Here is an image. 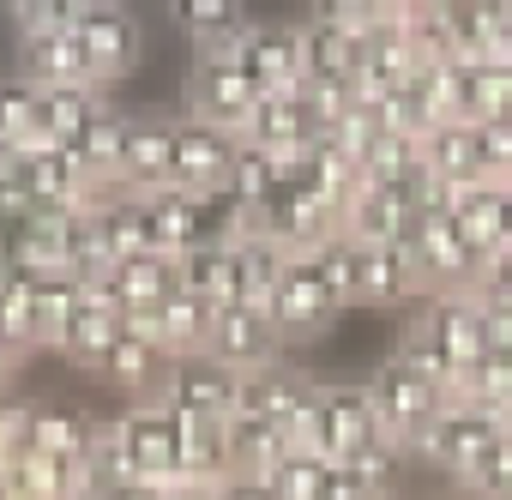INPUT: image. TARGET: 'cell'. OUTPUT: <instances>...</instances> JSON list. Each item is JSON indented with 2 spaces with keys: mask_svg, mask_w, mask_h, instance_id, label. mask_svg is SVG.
Returning <instances> with one entry per match:
<instances>
[{
  "mask_svg": "<svg viewBox=\"0 0 512 500\" xmlns=\"http://www.w3.org/2000/svg\"><path fill=\"white\" fill-rule=\"evenodd\" d=\"M398 356L410 368H422L428 380H440L446 392H458V380L488 356V314L470 290H446V296H422L410 308V326L398 338Z\"/></svg>",
  "mask_w": 512,
  "mask_h": 500,
  "instance_id": "obj_1",
  "label": "cell"
},
{
  "mask_svg": "<svg viewBox=\"0 0 512 500\" xmlns=\"http://www.w3.org/2000/svg\"><path fill=\"white\" fill-rule=\"evenodd\" d=\"M362 386H368V404H374L380 428H386L398 446H416V434H422V428L446 410V398H452L440 380H428L422 368H410L398 350H392V356H380V362L368 368V380H362Z\"/></svg>",
  "mask_w": 512,
  "mask_h": 500,
  "instance_id": "obj_2",
  "label": "cell"
},
{
  "mask_svg": "<svg viewBox=\"0 0 512 500\" xmlns=\"http://www.w3.org/2000/svg\"><path fill=\"white\" fill-rule=\"evenodd\" d=\"M500 440V416L494 410H482V404H464V398H446V410L416 434V464H428V470H440L446 482H458L488 446Z\"/></svg>",
  "mask_w": 512,
  "mask_h": 500,
  "instance_id": "obj_3",
  "label": "cell"
},
{
  "mask_svg": "<svg viewBox=\"0 0 512 500\" xmlns=\"http://www.w3.org/2000/svg\"><path fill=\"white\" fill-rule=\"evenodd\" d=\"M404 247H410V260H416L422 296H446V290H470V284H476L482 254L458 235V223H452L446 211H416Z\"/></svg>",
  "mask_w": 512,
  "mask_h": 500,
  "instance_id": "obj_4",
  "label": "cell"
},
{
  "mask_svg": "<svg viewBox=\"0 0 512 500\" xmlns=\"http://www.w3.org/2000/svg\"><path fill=\"white\" fill-rule=\"evenodd\" d=\"M235 398H241V374L223 368L217 356H169V374H163V392L157 404L175 410V416H193V422H229L235 416Z\"/></svg>",
  "mask_w": 512,
  "mask_h": 500,
  "instance_id": "obj_5",
  "label": "cell"
},
{
  "mask_svg": "<svg viewBox=\"0 0 512 500\" xmlns=\"http://www.w3.org/2000/svg\"><path fill=\"white\" fill-rule=\"evenodd\" d=\"M266 314H272V326H278V338H284V350H290V344L320 338V332H326L344 308H338V296L326 290L320 266H314L308 254H296V260L284 266V278H278V290H272Z\"/></svg>",
  "mask_w": 512,
  "mask_h": 500,
  "instance_id": "obj_6",
  "label": "cell"
},
{
  "mask_svg": "<svg viewBox=\"0 0 512 500\" xmlns=\"http://www.w3.org/2000/svg\"><path fill=\"white\" fill-rule=\"evenodd\" d=\"M73 37L85 43V55H91V67H97L103 91H115V85L139 67V55H145V31H139V19H133L127 0H103V7H85L79 25H73Z\"/></svg>",
  "mask_w": 512,
  "mask_h": 500,
  "instance_id": "obj_7",
  "label": "cell"
},
{
  "mask_svg": "<svg viewBox=\"0 0 512 500\" xmlns=\"http://www.w3.org/2000/svg\"><path fill=\"white\" fill-rule=\"evenodd\" d=\"M253 109H260V85L247 79L241 61H193V79H187V115L223 127V133H247Z\"/></svg>",
  "mask_w": 512,
  "mask_h": 500,
  "instance_id": "obj_8",
  "label": "cell"
},
{
  "mask_svg": "<svg viewBox=\"0 0 512 500\" xmlns=\"http://www.w3.org/2000/svg\"><path fill=\"white\" fill-rule=\"evenodd\" d=\"M205 356H217V362L235 368V374H253V368L284 362V338H278V326H272L266 308H253V302H223L217 320H211Z\"/></svg>",
  "mask_w": 512,
  "mask_h": 500,
  "instance_id": "obj_9",
  "label": "cell"
},
{
  "mask_svg": "<svg viewBox=\"0 0 512 500\" xmlns=\"http://www.w3.org/2000/svg\"><path fill=\"white\" fill-rule=\"evenodd\" d=\"M380 428L374 404H368V386L362 380H320V452L326 464H350Z\"/></svg>",
  "mask_w": 512,
  "mask_h": 500,
  "instance_id": "obj_10",
  "label": "cell"
},
{
  "mask_svg": "<svg viewBox=\"0 0 512 500\" xmlns=\"http://www.w3.org/2000/svg\"><path fill=\"white\" fill-rule=\"evenodd\" d=\"M19 79L37 91H103V79H97V67L73 31L19 37Z\"/></svg>",
  "mask_w": 512,
  "mask_h": 500,
  "instance_id": "obj_11",
  "label": "cell"
},
{
  "mask_svg": "<svg viewBox=\"0 0 512 500\" xmlns=\"http://www.w3.org/2000/svg\"><path fill=\"white\" fill-rule=\"evenodd\" d=\"M127 193L151 199L163 187H175V121L163 115H127V145H121V175Z\"/></svg>",
  "mask_w": 512,
  "mask_h": 500,
  "instance_id": "obj_12",
  "label": "cell"
},
{
  "mask_svg": "<svg viewBox=\"0 0 512 500\" xmlns=\"http://www.w3.org/2000/svg\"><path fill=\"white\" fill-rule=\"evenodd\" d=\"M241 139L199 121V115H181L175 121V187L181 193H217L229 181V163H235Z\"/></svg>",
  "mask_w": 512,
  "mask_h": 500,
  "instance_id": "obj_13",
  "label": "cell"
},
{
  "mask_svg": "<svg viewBox=\"0 0 512 500\" xmlns=\"http://www.w3.org/2000/svg\"><path fill=\"white\" fill-rule=\"evenodd\" d=\"M235 61L247 67V79L260 85V97L278 91H302L308 61H302V25H253L235 49Z\"/></svg>",
  "mask_w": 512,
  "mask_h": 500,
  "instance_id": "obj_14",
  "label": "cell"
},
{
  "mask_svg": "<svg viewBox=\"0 0 512 500\" xmlns=\"http://www.w3.org/2000/svg\"><path fill=\"white\" fill-rule=\"evenodd\" d=\"M169 19L193 43V61H235L241 37L253 31L247 0H169Z\"/></svg>",
  "mask_w": 512,
  "mask_h": 500,
  "instance_id": "obj_15",
  "label": "cell"
},
{
  "mask_svg": "<svg viewBox=\"0 0 512 500\" xmlns=\"http://www.w3.org/2000/svg\"><path fill=\"white\" fill-rule=\"evenodd\" d=\"M115 434L133 452L139 476H169L175 482V452H181V416L163 404H121L115 410Z\"/></svg>",
  "mask_w": 512,
  "mask_h": 500,
  "instance_id": "obj_16",
  "label": "cell"
},
{
  "mask_svg": "<svg viewBox=\"0 0 512 500\" xmlns=\"http://www.w3.org/2000/svg\"><path fill=\"white\" fill-rule=\"evenodd\" d=\"M241 139L272 151V157H290V151L320 145V115H314V103L302 91H278V97H260V109H253Z\"/></svg>",
  "mask_w": 512,
  "mask_h": 500,
  "instance_id": "obj_17",
  "label": "cell"
},
{
  "mask_svg": "<svg viewBox=\"0 0 512 500\" xmlns=\"http://www.w3.org/2000/svg\"><path fill=\"white\" fill-rule=\"evenodd\" d=\"M163 374H169V350L151 344V338H139V332H127V326H121V338L109 344V356L97 362V380H109L127 404H157Z\"/></svg>",
  "mask_w": 512,
  "mask_h": 500,
  "instance_id": "obj_18",
  "label": "cell"
},
{
  "mask_svg": "<svg viewBox=\"0 0 512 500\" xmlns=\"http://www.w3.org/2000/svg\"><path fill=\"white\" fill-rule=\"evenodd\" d=\"M410 193L404 187H380V181H362L350 199H344V235H356L362 247H392L410 235Z\"/></svg>",
  "mask_w": 512,
  "mask_h": 500,
  "instance_id": "obj_19",
  "label": "cell"
},
{
  "mask_svg": "<svg viewBox=\"0 0 512 500\" xmlns=\"http://www.w3.org/2000/svg\"><path fill=\"white\" fill-rule=\"evenodd\" d=\"M404 79H416V49H410V31L386 13V19H374V25L362 31L356 97L368 103V97H380V91H392V85H404Z\"/></svg>",
  "mask_w": 512,
  "mask_h": 500,
  "instance_id": "obj_20",
  "label": "cell"
},
{
  "mask_svg": "<svg viewBox=\"0 0 512 500\" xmlns=\"http://www.w3.org/2000/svg\"><path fill=\"white\" fill-rule=\"evenodd\" d=\"M308 392H314V380H308V374H296L290 362L253 368V374H241V398H235V416H260V422L284 428V422H290V416L308 404Z\"/></svg>",
  "mask_w": 512,
  "mask_h": 500,
  "instance_id": "obj_21",
  "label": "cell"
},
{
  "mask_svg": "<svg viewBox=\"0 0 512 500\" xmlns=\"http://www.w3.org/2000/svg\"><path fill=\"white\" fill-rule=\"evenodd\" d=\"M422 302V278H416V260L410 247L392 241V247H368L362 260V308H380V314H404Z\"/></svg>",
  "mask_w": 512,
  "mask_h": 500,
  "instance_id": "obj_22",
  "label": "cell"
},
{
  "mask_svg": "<svg viewBox=\"0 0 512 500\" xmlns=\"http://www.w3.org/2000/svg\"><path fill=\"white\" fill-rule=\"evenodd\" d=\"M181 266V290L187 296H205V302H247L241 290V254H235V241H199L187 247V254H175Z\"/></svg>",
  "mask_w": 512,
  "mask_h": 500,
  "instance_id": "obj_23",
  "label": "cell"
},
{
  "mask_svg": "<svg viewBox=\"0 0 512 500\" xmlns=\"http://www.w3.org/2000/svg\"><path fill=\"white\" fill-rule=\"evenodd\" d=\"M91 434H97V416H85V410H73V404L31 398V410H25V452L85 458V452H91Z\"/></svg>",
  "mask_w": 512,
  "mask_h": 500,
  "instance_id": "obj_24",
  "label": "cell"
},
{
  "mask_svg": "<svg viewBox=\"0 0 512 500\" xmlns=\"http://www.w3.org/2000/svg\"><path fill=\"white\" fill-rule=\"evenodd\" d=\"M452 223H458V235L476 247L482 260L500 254V247H506V187H494V181L452 187Z\"/></svg>",
  "mask_w": 512,
  "mask_h": 500,
  "instance_id": "obj_25",
  "label": "cell"
},
{
  "mask_svg": "<svg viewBox=\"0 0 512 500\" xmlns=\"http://www.w3.org/2000/svg\"><path fill=\"white\" fill-rule=\"evenodd\" d=\"M302 61H308V79L356 85V73H362V31L356 25H332V19H308L302 25Z\"/></svg>",
  "mask_w": 512,
  "mask_h": 500,
  "instance_id": "obj_26",
  "label": "cell"
},
{
  "mask_svg": "<svg viewBox=\"0 0 512 500\" xmlns=\"http://www.w3.org/2000/svg\"><path fill=\"white\" fill-rule=\"evenodd\" d=\"M223 452H229L235 476H272L290 446H284V428H272L260 416H229L223 422Z\"/></svg>",
  "mask_w": 512,
  "mask_h": 500,
  "instance_id": "obj_27",
  "label": "cell"
},
{
  "mask_svg": "<svg viewBox=\"0 0 512 500\" xmlns=\"http://www.w3.org/2000/svg\"><path fill=\"white\" fill-rule=\"evenodd\" d=\"M422 157L434 169V181L446 187H464V181H488L482 175V145H476V127L470 121H446L422 139Z\"/></svg>",
  "mask_w": 512,
  "mask_h": 500,
  "instance_id": "obj_28",
  "label": "cell"
},
{
  "mask_svg": "<svg viewBox=\"0 0 512 500\" xmlns=\"http://www.w3.org/2000/svg\"><path fill=\"white\" fill-rule=\"evenodd\" d=\"M109 278H115L127 314H133V308H163L169 296H181V266H175V254H133V260H121Z\"/></svg>",
  "mask_w": 512,
  "mask_h": 500,
  "instance_id": "obj_29",
  "label": "cell"
},
{
  "mask_svg": "<svg viewBox=\"0 0 512 500\" xmlns=\"http://www.w3.org/2000/svg\"><path fill=\"white\" fill-rule=\"evenodd\" d=\"M85 290V284H79ZM121 338V314H109V308H97L91 296L79 302V314H73V326L61 332V344H55V356L61 362H73V368H85V374H97V362L109 356V344Z\"/></svg>",
  "mask_w": 512,
  "mask_h": 500,
  "instance_id": "obj_30",
  "label": "cell"
},
{
  "mask_svg": "<svg viewBox=\"0 0 512 500\" xmlns=\"http://www.w3.org/2000/svg\"><path fill=\"white\" fill-rule=\"evenodd\" d=\"M211 320H217V302H205V296H169L163 308H157V344L169 350V356H199L205 344H211Z\"/></svg>",
  "mask_w": 512,
  "mask_h": 500,
  "instance_id": "obj_31",
  "label": "cell"
},
{
  "mask_svg": "<svg viewBox=\"0 0 512 500\" xmlns=\"http://www.w3.org/2000/svg\"><path fill=\"white\" fill-rule=\"evenodd\" d=\"M278 187H284V175H278L272 151H260V145H247V139H241V151H235V163H229L223 193H229L247 217H260V211L272 205V193H278Z\"/></svg>",
  "mask_w": 512,
  "mask_h": 500,
  "instance_id": "obj_32",
  "label": "cell"
},
{
  "mask_svg": "<svg viewBox=\"0 0 512 500\" xmlns=\"http://www.w3.org/2000/svg\"><path fill=\"white\" fill-rule=\"evenodd\" d=\"M121 145H127V109H115V103H109V109H103V115H97V121H91L67 151L85 163V175H91V181H115V175H121ZM115 187H121V181H115Z\"/></svg>",
  "mask_w": 512,
  "mask_h": 500,
  "instance_id": "obj_33",
  "label": "cell"
},
{
  "mask_svg": "<svg viewBox=\"0 0 512 500\" xmlns=\"http://www.w3.org/2000/svg\"><path fill=\"white\" fill-rule=\"evenodd\" d=\"M103 109H109V91H37V127L61 145H73Z\"/></svg>",
  "mask_w": 512,
  "mask_h": 500,
  "instance_id": "obj_34",
  "label": "cell"
},
{
  "mask_svg": "<svg viewBox=\"0 0 512 500\" xmlns=\"http://www.w3.org/2000/svg\"><path fill=\"white\" fill-rule=\"evenodd\" d=\"M314 266H320V278H326V290L338 296V308H362V260H368V247L356 241V235H332V241H320L314 254H308Z\"/></svg>",
  "mask_w": 512,
  "mask_h": 500,
  "instance_id": "obj_35",
  "label": "cell"
},
{
  "mask_svg": "<svg viewBox=\"0 0 512 500\" xmlns=\"http://www.w3.org/2000/svg\"><path fill=\"white\" fill-rule=\"evenodd\" d=\"M464 109H470V127L512 121V67H500V61H464Z\"/></svg>",
  "mask_w": 512,
  "mask_h": 500,
  "instance_id": "obj_36",
  "label": "cell"
},
{
  "mask_svg": "<svg viewBox=\"0 0 512 500\" xmlns=\"http://www.w3.org/2000/svg\"><path fill=\"white\" fill-rule=\"evenodd\" d=\"M326 482H332V464L314 458V452H284L278 470H272L278 500H326Z\"/></svg>",
  "mask_w": 512,
  "mask_h": 500,
  "instance_id": "obj_37",
  "label": "cell"
},
{
  "mask_svg": "<svg viewBox=\"0 0 512 500\" xmlns=\"http://www.w3.org/2000/svg\"><path fill=\"white\" fill-rule=\"evenodd\" d=\"M452 488H464L470 500H512V440H494Z\"/></svg>",
  "mask_w": 512,
  "mask_h": 500,
  "instance_id": "obj_38",
  "label": "cell"
},
{
  "mask_svg": "<svg viewBox=\"0 0 512 500\" xmlns=\"http://www.w3.org/2000/svg\"><path fill=\"white\" fill-rule=\"evenodd\" d=\"M79 0H13V31L19 37H49V31H73L79 25Z\"/></svg>",
  "mask_w": 512,
  "mask_h": 500,
  "instance_id": "obj_39",
  "label": "cell"
},
{
  "mask_svg": "<svg viewBox=\"0 0 512 500\" xmlns=\"http://www.w3.org/2000/svg\"><path fill=\"white\" fill-rule=\"evenodd\" d=\"M31 127H37V85L7 73L0 79V145H19Z\"/></svg>",
  "mask_w": 512,
  "mask_h": 500,
  "instance_id": "obj_40",
  "label": "cell"
},
{
  "mask_svg": "<svg viewBox=\"0 0 512 500\" xmlns=\"http://www.w3.org/2000/svg\"><path fill=\"white\" fill-rule=\"evenodd\" d=\"M476 145H482V175L494 187H512V121H482Z\"/></svg>",
  "mask_w": 512,
  "mask_h": 500,
  "instance_id": "obj_41",
  "label": "cell"
},
{
  "mask_svg": "<svg viewBox=\"0 0 512 500\" xmlns=\"http://www.w3.org/2000/svg\"><path fill=\"white\" fill-rule=\"evenodd\" d=\"M470 296H476L482 308H512V247H500V254H488V260L476 266Z\"/></svg>",
  "mask_w": 512,
  "mask_h": 500,
  "instance_id": "obj_42",
  "label": "cell"
},
{
  "mask_svg": "<svg viewBox=\"0 0 512 500\" xmlns=\"http://www.w3.org/2000/svg\"><path fill=\"white\" fill-rule=\"evenodd\" d=\"M386 7H392V0H314V13H308V19H332V25H356V31H368L374 19H386Z\"/></svg>",
  "mask_w": 512,
  "mask_h": 500,
  "instance_id": "obj_43",
  "label": "cell"
},
{
  "mask_svg": "<svg viewBox=\"0 0 512 500\" xmlns=\"http://www.w3.org/2000/svg\"><path fill=\"white\" fill-rule=\"evenodd\" d=\"M326 500H386L368 476H356L350 464H332V482H326Z\"/></svg>",
  "mask_w": 512,
  "mask_h": 500,
  "instance_id": "obj_44",
  "label": "cell"
},
{
  "mask_svg": "<svg viewBox=\"0 0 512 500\" xmlns=\"http://www.w3.org/2000/svg\"><path fill=\"white\" fill-rule=\"evenodd\" d=\"M217 500H278V488H272V476H223L217 482Z\"/></svg>",
  "mask_w": 512,
  "mask_h": 500,
  "instance_id": "obj_45",
  "label": "cell"
},
{
  "mask_svg": "<svg viewBox=\"0 0 512 500\" xmlns=\"http://www.w3.org/2000/svg\"><path fill=\"white\" fill-rule=\"evenodd\" d=\"M500 440H512V404L500 410Z\"/></svg>",
  "mask_w": 512,
  "mask_h": 500,
  "instance_id": "obj_46",
  "label": "cell"
},
{
  "mask_svg": "<svg viewBox=\"0 0 512 500\" xmlns=\"http://www.w3.org/2000/svg\"><path fill=\"white\" fill-rule=\"evenodd\" d=\"M506 247H512V187H506Z\"/></svg>",
  "mask_w": 512,
  "mask_h": 500,
  "instance_id": "obj_47",
  "label": "cell"
},
{
  "mask_svg": "<svg viewBox=\"0 0 512 500\" xmlns=\"http://www.w3.org/2000/svg\"><path fill=\"white\" fill-rule=\"evenodd\" d=\"M434 500H470V494H464V488H446V494H434Z\"/></svg>",
  "mask_w": 512,
  "mask_h": 500,
  "instance_id": "obj_48",
  "label": "cell"
},
{
  "mask_svg": "<svg viewBox=\"0 0 512 500\" xmlns=\"http://www.w3.org/2000/svg\"><path fill=\"white\" fill-rule=\"evenodd\" d=\"M7 7H13V0H7Z\"/></svg>",
  "mask_w": 512,
  "mask_h": 500,
  "instance_id": "obj_49",
  "label": "cell"
}]
</instances>
